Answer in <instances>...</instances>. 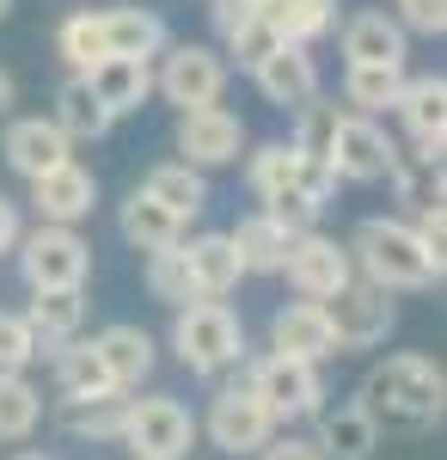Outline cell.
I'll return each instance as SVG.
<instances>
[{"label":"cell","mask_w":447,"mask_h":460,"mask_svg":"<svg viewBox=\"0 0 447 460\" xmlns=\"http://www.w3.org/2000/svg\"><path fill=\"white\" fill-rule=\"evenodd\" d=\"M49 362H56V387L68 393V399H99V393H117L110 381H104L99 356H92V344H56L49 350Z\"/></svg>","instance_id":"836d02e7"},{"label":"cell","mask_w":447,"mask_h":460,"mask_svg":"<svg viewBox=\"0 0 447 460\" xmlns=\"http://www.w3.org/2000/svg\"><path fill=\"white\" fill-rule=\"evenodd\" d=\"M392 111L405 117L411 142H442L447 136V80L442 74H416V80H405V93H399Z\"/></svg>","instance_id":"484cf974"},{"label":"cell","mask_w":447,"mask_h":460,"mask_svg":"<svg viewBox=\"0 0 447 460\" xmlns=\"http://www.w3.org/2000/svg\"><path fill=\"white\" fill-rule=\"evenodd\" d=\"M442 154H447V136L442 142H416V154H399L392 160V184H399V203L405 209H429V203H442Z\"/></svg>","instance_id":"cb8c5ba5"},{"label":"cell","mask_w":447,"mask_h":460,"mask_svg":"<svg viewBox=\"0 0 447 460\" xmlns=\"http://www.w3.org/2000/svg\"><path fill=\"white\" fill-rule=\"evenodd\" d=\"M227 49L240 56V68H264L276 49H282V37H276L270 25H264V19H251V25H240V31L227 37Z\"/></svg>","instance_id":"60d3db41"},{"label":"cell","mask_w":447,"mask_h":460,"mask_svg":"<svg viewBox=\"0 0 447 460\" xmlns=\"http://www.w3.org/2000/svg\"><path fill=\"white\" fill-rule=\"evenodd\" d=\"M227 240H233V252H240L245 277H276V270H282V258H288V234L270 227L264 215H245Z\"/></svg>","instance_id":"f1b7e54d"},{"label":"cell","mask_w":447,"mask_h":460,"mask_svg":"<svg viewBox=\"0 0 447 460\" xmlns=\"http://www.w3.org/2000/svg\"><path fill=\"white\" fill-rule=\"evenodd\" d=\"M68 142H99L104 129H110V117H104V105L86 93V80H62V93H56V117H49Z\"/></svg>","instance_id":"4dcf8cb0"},{"label":"cell","mask_w":447,"mask_h":460,"mask_svg":"<svg viewBox=\"0 0 447 460\" xmlns=\"http://www.w3.org/2000/svg\"><path fill=\"white\" fill-rule=\"evenodd\" d=\"M184 252V270H190V288H197V301H221V295H233L245 277L240 252H233V240L227 234H197Z\"/></svg>","instance_id":"e0dca14e"},{"label":"cell","mask_w":447,"mask_h":460,"mask_svg":"<svg viewBox=\"0 0 447 460\" xmlns=\"http://www.w3.org/2000/svg\"><path fill=\"white\" fill-rule=\"evenodd\" d=\"M319 314H325V325H331V344L337 350H374V344H386V332H392V295L374 283H362V277H349L331 301H319Z\"/></svg>","instance_id":"5b68a950"},{"label":"cell","mask_w":447,"mask_h":460,"mask_svg":"<svg viewBox=\"0 0 447 460\" xmlns=\"http://www.w3.org/2000/svg\"><path fill=\"white\" fill-rule=\"evenodd\" d=\"M123 442H129V460H184L190 442H197V418L153 393V399H129V418H123Z\"/></svg>","instance_id":"8992f818"},{"label":"cell","mask_w":447,"mask_h":460,"mask_svg":"<svg viewBox=\"0 0 447 460\" xmlns=\"http://www.w3.org/2000/svg\"><path fill=\"white\" fill-rule=\"evenodd\" d=\"M282 277L301 288V301H331V295L355 277V264H349V252L337 246L331 234H301V240H288Z\"/></svg>","instance_id":"8fae6325"},{"label":"cell","mask_w":447,"mask_h":460,"mask_svg":"<svg viewBox=\"0 0 447 460\" xmlns=\"http://www.w3.org/2000/svg\"><path fill=\"white\" fill-rule=\"evenodd\" d=\"M19 270H25V283L37 288H80L86 283V270H92V246L74 234V227H43L37 221L31 234H19Z\"/></svg>","instance_id":"277c9868"},{"label":"cell","mask_w":447,"mask_h":460,"mask_svg":"<svg viewBox=\"0 0 447 460\" xmlns=\"http://www.w3.org/2000/svg\"><path fill=\"white\" fill-rule=\"evenodd\" d=\"M276 436L270 411L251 399V387H221L208 399V442L221 448V455H264V442Z\"/></svg>","instance_id":"30bf717a"},{"label":"cell","mask_w":447,"mask_h":460,"mask_svg":"<svg viewBox=\"0 0 447 460\" xmlns=\"http://www.w3.org/2000/svg\"><path fill=\"white\" fill-rule=\"evenodd\" d=\"M344 252H349V264L362 270V283L386 288V295H399V288H429V283H442V270H447L442 258L423 252V240L411 234V221H386V215L362 221Z\"/></svg>","instance_id":"7a4b0ae2"},{"label":"cell","mask_w":447,"mask_h":460,"mask_svg":"<svg viewBox=\"0 0 447 460\" xmlns=\"http://www.w3.org/2000/svg\"><path fill=\"white\" fill-rule=\"evenodd\" d=\"M251 80H258V93H264L276 111H301V105L319 99V68H312L307 49H294V43H282L264 68H251Z\"/></svg>","instance_id":"d6986e66"},{"label":"cell","mask_w":447,"mask_h":460,"mask_svg":"<svg viewBox=\"0 0 447 460\" xmlns=\"http://www.w3.org/2000/svg\"><path fill=\"white\" fill-rule=\"evenodd\" d=\"M86 93L104 105V117H129L153 99V62H123V56H104L99 68L86 74Z\"/></svg>","instance_id":"ac0fdd59"},{"label":"cell","mask_w":447,"mask_h":460,"mask_svg":"<svg viewBox=\"0 0 447 460\" xmlns=\"http://www.w3.org/2000/svg\"><path fill=\"white\" fill-rule=\"evenodd\" d=\"M411 234L423 240V252H429V258H442V252H447V203H429V209H416ZM442 264H447V258H442Z\"/></svg>","instance_id":"7bdbcfd3"},{"label":"cell","mask_w":447,"mask_h":460,"mask_svg":"<svg viewBox=\"0 0 447 460\" xmlns=\"http://www.w3.org/2000/svg\"><path fill=\"white\" fill-rule=\"evenodd\" d=\"M0 154H6V166L25 178V184H37L43 172L68 166V160H74V142L56 129V123H43V117H19V123H6Z\"/></svg>","instance_id":"4fadbf2b"},{"label":"cell","mask_w":447,"mask_h":460,"mask_svg":"<svg viewBox=\"0 0 447 460\" xmlns=\"http://www.w3.org/2000/svg\"><path fill=\"white\" fill-rule=\"evenodd\" d=\"M331 178H349V184H374V178L392 172V160H399V147L392 136L380 129L374 117H349L337 111V129H331Z\"/></svg>","instance_id":"9c48e42d"},{"label":"cell","mask_w":447,"mask_h":460,"mask_svg":"<svg viewBox=\"0 0 447 460\" xmlns=\"http://www.w3.org/2000/svg\"><path fill=\"white\" fill-rule=\"evenodd\" d=\"M141 197H153L172 221H190V215L208 203V184H203V172H190V166H178V160H172V166H153V172H147Z\"/></svg>","instance_id":"83f0119b"},{"label":"cell","mask_w":447,"mask_h":460,"mask_svg":"<svg viewBox=\"0 0 447 460\" xmlns=\"http://www.w3.org/2000/svg\"><path fill=\"white\" fill-rule=\"evenodd\" d=\"M294 117H301V129H294V142H288V147H294V160H312V166H331L325 154H331L337 105H319V99H312V105H301Z\"/></svg>","instance_id":"74e56055"},{"label":"cell","mask_w":447,"mask_h":460,"mask_svg":"<svg viewBox=\"0 0 447 460\" xmlns=\"http://www.w3.org/2000/svg\"><path fill=\"white\" fill-rule=\"evenodd\" d=\"M13 246H19V209L0 197V252H13Z\"/></svg>","instance_id":"bcb514c9"},{"label":"cell","mask_w":447,"mask_h":460,"mask_svg":"<svg viewBox=\"0 0 447 460\" xmlns=\"http://www.w3.org/2000/svg\"><path fill=\"white\" fill-rule=\"evenodd\" d=\"M56 56L68 62L74 80H86V74L104 62V25L99 13H68L62 19V31H56Z\"/></svg>","instance_id":"1f68e13d"},{"label":"cell","mask_w":447,"mask_h":460,"mask_svg":"<svg viewBox=\"0 0 447 460\" xmlns=\"http://www.w3.org/2000/svg\"><path fill=\"white\" fill-rule=\"evenodd\" d=\"M264 221L270 227H282L288 240H301V234H319V203H312L301 184H288V190H276V197H264Z\"/></svg>","instance_id":"8d00e7d4"},{"label":"cell","mask_w":447,"mask_h":460,"mask_svg":"<svg viewBox=\"0 0 447 460\" xmlns=\"http://www.w3.org/2000/svg\"><path fill=\"white\" fill-rule=\"evenodd\" d=\"M245 387H251V399L270 411V424L312 418V411H319V399H325V387H319V368H307V362H288V356H258V362H251V375H245Z\"/></svg>","instance_id":"52a82bcc"},{"label":"cell","mask_w":447,"mask_h":460,"mask_svg":"<svg viewBox=\"0 0 447 460\" xmlns=\"http://www.w3.org/2000/svg\"><path fill=\"white\" fill-rule=\"evenodd\" d=\"M153 93H166V105H178V117L184 111H208L227 93V62L208 43H178L166 56V68L153 74Z\"/></svg>","instance_id":"ba28073f"},{"label":"cell","mask_w":447,"mask_h":460,"mask_svg":"<svg viewBox=\"0 0 447 460\" xmlns=\"http://www.w3.org/2000/svg\"><path fill=\"white\" fill-rule=\"evenodd\" d=\"M99 25H104V56L153 62L166 49V19L147 13V6H110V13H99Z\"/></svg>","instance_id":"44dd1931"},{"label":"cell","mask_w":447,"mask_h":460,"mask_svg":"<svg viewBox=\"0 0 447 460\" xmlns=\"http://www.w3.org/2000/svg\"><path fill=\"white\" fill-rule=\"evenodd\" d=\"M6 13H13V0H0V19H6Z\"/></svg>","instance_id":"681fc988"},{"label":"cell","mask_w":447,"mask_h":460,"mask_svg":"<svg viewBox=\"0 0 447 460\" xmlns=\"http://www.w3.org/2000/svg\"><path fill=\"white\" fill-rule=\"evenodd\" d=\"M37 356H43V350H37L31 325H25L19 314H0V375H25Z\"/></svg>","instance_id":"ab89813d"},{"label":"cell","mask_w":447,"mask_h":460,"mask_svg":"<svg viewBox=\"0 0 447 460\" xmlns=\"http://www.w3.org/2000/svg\"><path fill=\"white\" fill-rule=\"evenodd\" d=\"M258 19H264L282 43L307 49L312 37H325L337 25V0H258Z\"/></svg>","instance_id":"603a6c76"},{"label":"cell","mask_w":447,"mask_h":460,"mask_svg":"<svg viewBox=\"0 0 447 460\" xmlns=\"http://www.w3.org/2000/svg\"><path fill=\"white\" fill-rule=\"evenodd\" d=\"M208 13H215V31L233 37L240 25H251V19H258V0H215Z\"/></svg>","instance_id":"ee69618b"},{"label":"cell","mask_w":447,"mask_h":460,"mask_svg":"<svg viewBox=\"0 0 447 460\" xmlns=\"http://www.w3.org/2000/svg\"><path fill=\"white\" fill-rule=\"evenodd\" d=\"M13 460H49V455H13Z\"/></svg>","instance_id":"c3c4849f"},{"label":"cell","mask_w":447,"mask_h":460,"mask_svg":"<svg viewBox=\"0 0 447 460\" xmlns=\"http://www.w3.org/2000/svg\"><path fill=\"white\" fill-rule=\"evenodd\" d=\"M344 56H349V68H405V31H399V19H386L380 6L355 13L344 25Z\"/></svg>","instance_id":"ffe728a7"},{"label":"cell","mask_w":447,"mask_h":460,"mask_svg":"<svg viewBox=\"0 0 447 460\" xmlns=\"http://www.w3.org/2000/svg\"><path fill=\"white\" fill-rule=\"evenodd\" d=\"M325 460H368L380 448V424L374 411L355 399V405H337V411H325L319 418V442H312Z\"/></svg>","instance_id":"7402d4cb"},{"label":"cell","mask_w":447,"mask_h":460,"mask_svg":"<svg viewBox=\"0 0 447 460\" xmlns=\"http://www.w3.org/2000/svg\"><path fill=\"white\" fill-rule=\"evenodd\" d=\"M399 31L442 37L447 31V0H399Z\"/></svg>","instance_id":"b9f144b4"},{"label":"cell","mask_w":447,"mask_h":460,"mask_svg":"<svg viewBox=\"0 0 447 460\" xmlns=\"http://www.w3.org/2000/svg\"><path fill=\"white\" fill-rule=\"evenodd\" d=\"M117 227H123V240L136 252H172L178 240H184V221H172V215L160 209L153 197H141V190H129V203H123V215H117Z\"/></svg>","instance_id":"4316f807"},{"label":"cell","mask_w":447,"mask_h":460,"mask_svg":"<svg viewBox=\"0 0 447 460\" xmlns=\"http://www.w3.org/2000/svg\"><path fill=\"white\" fill-rule=\"evenodd\" d=\"M43 418V393L25 375H0V442H25Z\"/></svg>","instance_id":"e575fe53"},{"label":"cell","mask_w":447,"mask_h":460,"mask_svg":"<svg viewBox=\"0 0 447 460\" xmlns=\"http://www.w3.org/2000/svg\"><path fill=\"white\" fill-rule=\"evenodd\" d=\"M301 172V160H294V147L288 142H258L245 154V178H251V190L258 197H276V190H288Z\"/></svg>","instance_id":"d590c367"},{"label":"cell","mask_w":447,"mask_h":460,"mask_svg":"<svg viewBox=\"0 0 447 460\" xmlns=\"http://www.w3.org/2000/svg\"><path fill=\"white\" fill-rule=\"evenodd\" d=\"M147 288H153V301H166V307H190V301H197L190 270H184V252H178V246L147 258Z\"/></svg>","instance_id":"f35d334b"},{"label":"cell","mask_w":447,"mask_h":460,"mask_svg":"<svg viewBox=\"0 0 447 460\" xmlns=\"http://www.w3.org/2000/svg\"><path fill=\"white\" fill-rule=\"evenodd\" d=\"M6 111H13V74L0 68V117H6Z\"/></svg>","instance_id":"7dc6e473"},{"label":"cell","mask_w":447,"mask_h":460,"mask_svg":"<svg viewBox=\"0 0 447 460\" xmlns=\"http://www.w3.org/2000/svg\"><path fill=\"white\" fill-rule=\"evenodd\" d=\"M172 350L190 375H221V368L240 362L245 325L227 301H190V307H178V319H172Z\"/></svg>","instance_id":"3957f363"},{"label":"cell","mask_w":447,"mask_h":460,"mask_svg":"<svg viewBox=\"0 0 447 460\" xmlns=\"http://www.w3.org/2000/svg\"><path fill=\"white\" fill-rule=\"evenodd\" d=\"M123 418H129V399H123V393L62 399V424H68L74 436H92V442H123Z\"/></svg>","instance_id":"f546056e"},{"label":"cell","mask_w":447,"mask_h":460,"mask_svg":"<svg viewBox=\"0 0 447 460\" xmlns=\"http://www.w3.org/2000/svg\"><path fill=\"white\" fill-rule=\"evenodd\" d=\"M264 460H325V455L312 448L307 436H270L264 442Z\"/></svg>","instance_id":"f6af8a7d"},{"label":"cell","mask_w":447,"mask_h":460,"mask_svg":"<svg viewBox=\"0 0 447 460\" xmlns=\"http://www.w3.org/2000/svg\"><path fill=\"white\" fill-rule=\"evenodd\" d=\"M19 319L31 325L37 350H43V344H68L74 332H80V319H86V295H80V288H37L31 307Z\"/></svg>","instance_id":"d4e9b609"},{"label":"cell","mask_w":447,"mask_h":460,"mask_svg":"<svg viewBox=\"0 0 447 460\" xmlns=\"http://www.w3.org/2000/svg\"><path fill=\"white\" fill-rule=\"evenodd\" d=\"M31 203L43 215V227H74V221H86L92 203H99V178L86 172L80 160H68V166H56V172H43L31 184Z\"/></svg>","instance_id":"9a60e30c"},{"label":"cell","mask_w":447,"mask_h":460,"mask_svg":"<svg viewBox=\"0 0 447 460\" xmlns=\"http://www.w3.org/2000/svg\"><path fill=\"white\" fill-rule=\"evenodd\" d=\"M362 405L374 411V424L386 418V424H435L447 405V375L429 362V356L416 350H399L386 356V362H374L368 368V381H362Z\"/></svg>","instance_id":"6da1fadb"},{"label":"cell","mask_w":447,"mask_h":460,"mask_svg":"<svg viewBox=\"0 0 447 460\" xmlns=\"http://www.w3.org/2000/svg\"><path fill=\"white\" fill-rule=\"evenodd\" d=\"M270 356L307 362V368H319L325 356H337L331 325H325V314H319V301H288V307H276V319H270Z\"/></svg>","instance_id":"5bb4252c"},{"label":"cell","mask_w":447,"mask_h":460,"mask_svg":"<svg viewBox=\"0 0 447 460\" xmlns=\"http://www.w3.org/2000/svg\"><path fill=\"white\" fill-rule=\"evenodd\" d=\"M245 147V123L227 105H208V111H184L178 117V166L203 172V166H233Z\"/></svg>","instance_id":"7c38bea8"},{"label":"cell","mask_w":447,"mask_h":460,"mask_svg":"<svg viewBox=\"0 0 447 460\" xmlns=\"http://www.w3.org/2000/svg\"><path fill=\"white\" fill-rule=\"evenodd\" d=\"M405 93V68H344V99L349 117H374V111H392Z\"/></svg>","instance_id":"d6a6232c"},{"label":"cell","mask_w":447,"mask_h":460,"mask_svg":"<svg viewBox=\"0 0 447 460\" xmlns=\"http://www.w3.org/2000/svg\"><path fill=\"white\" fill-rule=\"evenodd\" d=\"M92 356H99L104 381L117 393L141 387L147 375H153V338L141 332V325H129V319H117V325H104L99 338H92Z\"/></svg>","instance_id":"2e32d148"}]
</instances>
